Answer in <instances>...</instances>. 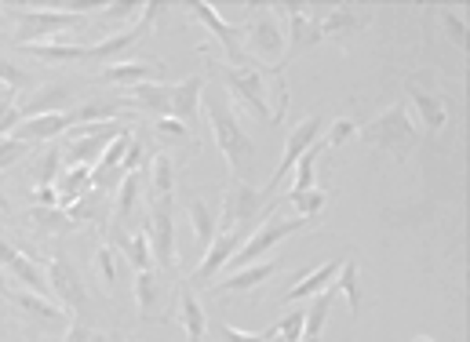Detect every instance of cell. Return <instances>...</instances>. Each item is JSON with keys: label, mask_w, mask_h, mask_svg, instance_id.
Masks as SVG:
<instances>
[{"label": "cell", "mask_w": 470, "mask_h": 342, "mask_svg": "<svg viewBox=\"0 0 470 342\" xmlns=\"http://www.w3.org/2000/svg\"><path fill=\"white\" fill-rule=\"evenodd\" d=\"M58 116H36V120H22L11 135L15 138H22V142H29V138H44V135H51V131H58Z\"/></svg>", "instance_id": "6da1fadb"}, {"label": "cell", "mask_w": 470, "mask_h": 342, "mask_svg": "<svg viewBox=\"0 0 470 342\" xmlns=\"http://www.w3.org/2000/svg\"><path fill=\"white\" fill-rule=\"evenodd\" d=\"M26 153V142L22 138H0V167H7L11 160H18Z\"/></svg>", "instance_id": "7a4b0ae2"}, {"label": "cell", "mask_w": 470, "mask_h": 342, "mask_svg": "<svg viewBox=\"0 0 470 342\" xmlns=\"http://www.w3.org/2000/svg\"><path fill=\"white\" fill-rule=\"evenodd\" d=\"M18 120V109H15V102L11 98H0V138H7V127ZM18 127V124H15Z\"/></svg>", "instance_id": "3957f363"}, {"label": "cell", "mask_w": 470, "mask_h": 342, "mask_svg": "<svg viewBox=\"0 0 470 342\" xmlns=\"http://www.w3.org/2000/svg\"><path fill=\"white\" fill-rule=\"evenodd\" d=\"M0 80H4V84H11V87H18L26 76H22V69H18V65H11V62L0 55Z\"/></svg>", "instance_id": "277c9868"}]
</instances>
